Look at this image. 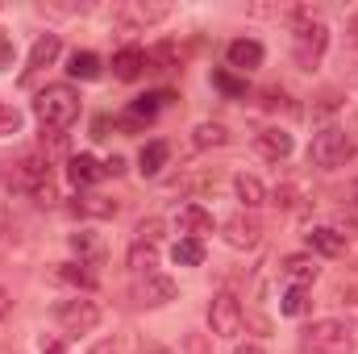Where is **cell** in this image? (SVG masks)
Returning a JSON list of instances; mask_svg holds the SVG:
<instances>
[{
	"label": "cell",
	"mask_w": 358,
	"mask_h": 354,
	"mask_svg": "<svg viewBox=\"0 0 358 354\" xmlns=\"http://www.w3.org/2000/svg\"><path fill=\"white\" fill-rule=\"evenodd\" d=\"M325 50H329L325 17L317 8H296V25H292V59H296V67H304V71L321 67Z\"/></svg>",
	"instance_id": "6da1fadb"
},
{
	"label": "cell",
	"mask_w": 358,
	"mask_h": 354,
	"mask_svg": "<svg viewBox=\"0 0 358 354\" xmlns=\"http://www.w3.org/2000/svg\"><path fill=\"white\" fill-rule=\"evenodd\" d=\"M34 113L42 121V129L50 134H63L80 121V92L71 84H46V88L34 96Z\"/></svg>",
	"instance_id": "7a4b0ae2"
},
{
	"label": "cell",
	"mask_w": 358,
	"mask_h": 354,
	"mask_svg": "<svg viewBox=\"0 0 358 354\" xmlns=\"http://www.w3.org/2000/svg\"><path fill=\"white\" fill-rule=\"evenodd\" d=\"M358 338L355 330L338 317H321L300 334V354H355Z\"/></svg>",
	"instance_id": "3957f363"
},
{
	"label": "cell",
	"mask_w": 358,
	"mask_h": 354,
	"mask_svg": "<svg viewBox=\"0 0 358 354\" xmlns=\"http://www.w3.org/2000/svg\"><path fill=\"white\" fill-rule=\"evenodd\" d=\"M355 138L342 129V125H325V129H317L313 134V142H308V163L313 167H321V171H338V167H346L350 159H355Z\"/></svg>",
	"instance_id": "277c9868"
},
{
	"label": "cell",
	"mask_w": 358,
	"mask_h": 354,
	"mask_svg": "<svg viewBox=\"0 0 358 354\" xmlns=\"http://www.w3.org/2000/svg\"><path fill=\"white\" fill-rule=\"evenodd\" d=\"M100 304L88 296H71V300H59L55 304V321L63 325V334H92L100 325Z\"/></svg>",
	"instance_id": "5b68a950"
},
{
	"label": "cell",
	"mask_w": 358,
	"mask_h": 354,
	"mask_svg": "<svg viewBox=\"0 0 358 354\" xmlns=\"http://www.w3.org/2000/svg\"><path fill=\"white\" fill-rule=\"evenodd\" d=\"M242 325H246L242 300H238L234 292H217V296L208 300V330H213L217 338H238Z\"/></svg>",
	"instance_id": "8992f818"
},
{
	"label": "cell",
	"mask_w": 358,
	"mask_h": 354,
	"mask_svg": "<svg viewBox=\"0 0 358 354\" xmlns=\"http://www.w3.org/2000/svg\"><path fill=\"white\" fill-rule=\"evenodd\" d=\"M167 17H171V4H146V0H125V4L113 8V21L121 29H150Z\"/></svg>",
	"instance_id": "52a82bcc"
},
{
	"label": "cell",
	"mask_w": 358,
	"mask_h": 354,
	"mask_svg": "<svg viewBox=\"0 0 358 354\" xmlns=\"http://www.w3.org/2000/svg\"><path fill=\"white\" fill-rule=\"evenodd\" d=\"M134 300H138L142 309H163V304H171V300H176V279H171V275H163V271L138 275V283H134Z\"/></svg>",
	"instance_id": "ba28073f"
},
{
	"label": "cell",
	"mask_w": 358,
	"mask_h": 354,
	"mask_svg": "<svg viewBox=\"0 0 358 354\" xmlns=\"http://www.w3.org/2000/svg\"><path fill=\"white\" fill-rule=\"evenodd\" d=\"M59 55H63V38H59V34H42V38L34 42V50H29V63H25V71H21V84L29 88L46 67H55Z\"/></svg>",
	"instance_id": "9c48e42d"
},
{
	"label": "cell",
	"mask_w": 358,
	"mask_h": 354,
	"mask_svg": "<svg viewBox=\"0 0 358 354\" xmlns=\"http://www.w3.org/2000/svg\"><path fill=\"white\" fill-rule=\"evenodd\" d=\"M221 234H225V242H229L234 250H255V246L263 242V225H259L255 213H234V217L221 225Z\"/></svg>",
	"instance_id": "30bf717a"
},
{
	"label": "cell",
	"mask_w": 358,
	"mask_h": 354,
	"mask_svg": "<svg viewBox=\"0 0 358 354\" xmlns=\"http://www.w3.org/2000/svg\"><path fill=\"white\" fill-rule=\"evenodd\" d=\"M263 59H267V50H263V42H255V38H234V42L225 46V63H229V71H238V76L259 71Z\"/></svg>",
	"instance_id": "8fae6325"
},
{
	"label": "cell",
	"mask_w": 358,
	"mask_h": 354,
	"mask_svg": "<svg viewBox=\"0 0 358 354\" xmlns=\"http://www.w3.org/2000/svg\"><path fill=\"white\" fill-rule=\"evenodd\" d=\"M176 96L171 92H146V96H138V100H129V108H125V117L117 121V125H125V129H134V125H142V121H155L167 104H171Z\"/></svg>",
	"instance_id": "7c38bea8"
},
{
	"label": "cell",
	"mask_w": 358,
	"mask_h": 354,
	"mask_svg": "<svg viewBox=\"0 0 358 354\" xmlns=\"http://www.w3.org/2000/svg\"><path fill=\"white\" fill-rule=\"evenodd\" d=\"M304 242H308V255H321V259H342L346 255V234L334 229V225H313L304 234Z\"/></svg>",
	"instance_id": "4fadbf2b"
},
{
	"label": "cell",
	"mask_w": 358,
	"mask_h": 354,
	"mask_svg": "<svg viewBox=\"0 0 358 354\" xmlns=\"http://www.w3.org/2000/svg\"><path fill=\"white\" fill-rule=\"evenodd\" d=\"M255 146H259V155L271 159V163H283V159H292V150H296L292 134H287V129H279V125L259 129V134H255Z\"/></svg>",
	"instance_id": "5bb4252c"
},
{
	"label": "cell",
	"mask_w": 358,
	"mask_h": 354,
	"mask_svg": "<svg viewBox=\"0 0 358 354\" xmlns=\"http://www.w3.org/2000/svg\"><path fill=\"white\" fill-rule=\"evenodd\" d=\"M176 229L179 238H200L204 242V234H213V213L200 208V204H183L176 213Z\"/></svg>",
	"instance_id": "9a60e30c"
},
{
	"label": "cell",
	"mask_w": 358,
	"mask_h": 354,
	"mask_svg": "<svg viewBox=\"0 0 358 354\" xmlns=\"http://www.w3.org/2000/svg\"><path fill=\"white\" fill-rule=\"evenodd\" d=\"M279 271H283L287 288H313V283H317V275H321V267H317L313 255H287Z\"/></svg>",
	"instance_id": "2e32d148"
},
{
	"label": "cell",
	"mask_w": 358,
	"mask_h": 354,
	"mask_svg": "<svg viewBox=\"0 0 358 354\" xmlns=\"http://www.w3.org/2000/svg\"><path fill=\"white\" fill-rule=\"evenodd\" d=\"M146 67H150V59H146V50H142V46H121V50L113 55V76H117V80H125V84H129V80H138Z\"/></svg>",
	"instance_id": "e0dca14e"
},
{
	"label": "cell",
	"mask_w": 358,
	"mask_h": 354,
	"mask_svg": "<svg viewBox=\"0 0 358 354\" xmlns=\"http://www.w3.org/2000/svg\"><path fill=\"white\" fill-rule=\"evenodd\" d=\"M67 179H71L76 187H92L96 179H104V163H100L96 155H71V159H67Z\"/></svg>",
	"instance_id": "ac0fdd59"
},
{
	"label": "cell",
	"mask_w": 358,
	"mask_h": 354,
	"mask_svg": "<svg viewBox=\"0 0 358 354\" xmlns=\"http://www.w3.org/2000/svg\"><path fill=\"white\" fill-rule=\"evenodd\" d=\"M100 71H104V63H100V55L96 50H71L67 55V76L71 80H100Z\"/></svg>",
	"instance_id": "d6986e66"
},
{
	"label": "cell",
	"mask_w": 358,
	"mask_h": 354,
	"mask_svg": "<svg viewBox=\"0 0 358 354\" xmlns=\"http://www.w3.org/2000/svg\"><path fill=\"white\" fill-rule=\"evenodd\" d=\"M234 192H238L242 208H250V213L267 204V187H263V179H259V176H246V171H242V176H234Z\"/></svg>",
	"instance_id": "ffe728a7"
},
{
	"label": "cell",
	"mask_w": 358,
	"mask_h": 354,
	"mask_svg": "<svg viewBox=\"0 0 358 354\" xmlns=\"http://www.w3.org/2000/svg\"><path fill=\"white\" fill-rule=\"evenodd\" d=\"M167 159H171V146L163 142V138H155V142H146L142 146V155H138V171L150 179V176H159L163 167H167Z\"/></svg>",
	"instance_id": "44dd1931"
},
{
	"label": "cell",
	"mask_w": 358,
	"mask_h": 354,
	"mask_svg": "<svg viewBox=\"0 0 358 354\" xmlns=\"http://www.w3.org/2000/svg\"><path fill=\"white\" fill-rule=\"evenodd\" d=\"M125 267L134 271V275H150L155 267H159V246L155 242H129V255H125Z\"/></svg>",
	"instance_id": "7402d4cb"
},
{
	"label": "cell",
	"mask_w": 358,
	"mask_h": 354,
	"mask_svg": "<svg viewBox=\"0 0 358 354\" xmlns=\"http://www.w3.org/2000/svg\"><path fill=\"white\" fill-rule=\"evenodd\" d=\"M71 213L76 217H96V221H104V217H117V200H108V196H76L71 200Z\"/></svg>",
	"instance_id": "603a6c76"
},
{
	"label": "cell",
	"mask_w": 358,
	"mask_h": 354,
	"mask_svg": "<svg viewBox=\"0 0 358 354\" xmlns=\"http://www.w3.org/2000/svg\"><path fill=\"white\" fill-rule=\"evenodd\" d=\"M192 146L196 150H217V146H229V129L221 121H200L192 129Z\"/></svg>",
	"instance_id": "cb8c5ba5"
},
{
	"label": "cell",
	"mask_w": 358,
	"mask_h": 354,
	"mask_svg": "<svg viewBox=\"0 0 358 354\" xmlns=\"http://www.w3.org/2000/svg\"><path fill=\"white\" fill-rule=\"evenodd\" d=\"M171 259L179 267H200L204 263V242L200 238H179L176 246H171Z\"/></svg>",
	"instance_id": "d4e9b609"
},
{
	"label": "cell",
	"mask_w": 358,
	"mask_h": 354,
	"mask_svg": "<svg viewBox=\"0 0 358 354\" xmlns=\"http://www.w3.org/2000/svg\"><path fill=\"white\" fill-rule=\"evenodd\" d=\"M59 279H63V283H71V288L96 292V275L88 271V263H59Z\"/></svg>",
	"instance_id": "484cf974"
},
{
	"label": "cell",
	"mask_w": 358,
	"mask_h": 354,
	"mask_svg": "<svg viewBox=\"0 0 358 354\" xmlns=\"http://www.w3.org/2000/svg\"><path fill=\"white\" fill-rule=\"evenodd\" d=\"M67 242H71V250L80 255V263H96V259L104 255V250H100V238H96V234H88V229H80V234H71Z\"/></svg>",
	"instance_id": "4316f807"
},
{
	"label": "cell",
	"mask_w": 358,
	"mask_h": 354,
	"mask_svg": "<svg viewBox=\"0 0 358 354\" xmlns=\"http://www.w3.org/2000/svg\"><path fill=\"white\" fill-rule=\"evenodd\" d=\"M308 309V288H287L283 296H279V313L283 317H300Z\"/></svg>",
	"instance_id": "83f0119b"
},
{
	"label": "cell",
	"mask_w": 358,
	"mask_h": 354,
	"mask_svg": "<svg viewBox=\"0 0 358 354\" xmlns=\"http://www.w3.org/2000/svg\"><path fill=\"white\" fill-rule=\"evenodd\" d=\"M134 238L138 242H163V217H146V221H138V229H134Z\"/></svg>",
	"instance_id": "f1b7e54d"
},
{
	"label": "cell",
	"mask_w": 358,
	"mask_h": 354,
	"mask_svg": "<svg viewBox=\"0 0 358 354\" xmlns=\"http://www.w3.org/2000/svg\"><path fill=\"white\" fill-rule=\"evenodd\" d=\"M13 134H21V113L0 100V138H13Z\"/></svg>",
	"instance_id": "f546056e"
},
{
	"label": "cell",
	"mask_w": 358,
	"mask_h": 354,
	"mask_svg": "<svg viewBox=\"0 0 358 354\" xmlns=\"http://www.w3.org/2000/svg\"><path fill=\"white\" fill-rule=\"evenodd\" d=\"M213 88H221L225 96H246V84L229 71H213Z\"/></svg>",
	"instance_id": "4dcf8cb0"
},
{
	"label": "cell",
	"mask_w": 358,
	"mask_h": 354,
	"mask_svg": "<svg viewBox=\"0 0 358 354\" xmlns=\"http://www.w3.org/2000/svg\"><path fill=\"white\" fill-rule=\"evenodd\" d=\"M13 59H17V46H13V38L0 29V71H8V67H13Z\"/></svg>",
	"instance_id": "1f68e13d"
},
{
	"label": "cell",
	"mask_w": 358,
	"mask_h": 354,
	"mask_svg": "<svg viewBox=\"0 0 358 354\" xmlns=\"http://www.w3.org/2000/svg\"><path fill=\"white\" fill-rule=\"evenodd\" d=\"M346 217H350V225L358 229V179L350 183V200H346Z\"/></svg>",
	"instance_id": "d6a6232c"
},
{
	"label": "cell",
	"mask_w": 358,
	"mask_h": 354,
	"mask_svg": "<svg viewBox=\"0 0 358 354\" xmlns=\"http://www.w3.org/2000/svg\"><path fill=\"white\" fill-rule=\"evenodd\" d=\"M121 171H125V159H121V155L104 159V176H121Z\"/></svg>",
	"instance_id": "836d02e7"
},
{
	"label": "cell",
	"mask_w": 358,
	"mask_h": 354,
	"mask_svg": "<svg viewBox=\"0 0 358 354\" xmlns=\"http://www.w3.org/2000/svg\"><path fill=\"white\" fill-rule=\"evenodd\" d=\"M42 354H67L63 338H42Z\"/></svg>",
	"instance_id": "e575fe53"
},
{
	"label": "cell",
	"mask_w": 358,
	"mask_h": 354,
	"mask_svg": "<svg viewBox=\"0 0 358 354\" xmlns=\"http://www.w3.org/2000/svg\"><path fill=\"white\" fill-rule=\"evenodd\" d=\"M8 313H13V296H8V288L0 283V321H4Z\"/></svg>",
	"instance_id": "d590c367"
},
{
	"label": "cell",
	"mask_w": 358,
	"mask_h": 354,
	"mask_svg": "<svg viewBox=\"0 0 358 354\" xmlns=\"http://www.w3.org/2000/svg\"><path fill=\"white\" fill-rule=\"evenodd\" d=\"M88 354H121V351H117V342H96Z\"/></svg>",
	"instance_id": "8d00e7d4"
},
{
	"label": "cell",
	"mask_w": 358,
	"mask_h": 354,
	"mask_svg": "<svg viewBox=\"0 0 358 354\" xmlns=\"http://www.w3.org/2000/svg\"><path fill=\"white\" fill-rule=\"evenodd\" d=\"M234 354H267V351H263L259 342H246V346H238V351H234Z\"/></svg>",
	"instance_id": "74e56055"
},
{
	"label": "cell",
	"mask_w": 358,
	"mask_h": 354,
	"mask_svg": "<svg viewBox=\"0 0 358 354\" xmlns=\"http://www.w3.org/2000/svg\"><path fill=\"white\" fill-rule=\"evenodd\" d=\"M350 38H355V42H358V13H355V17H350Z\"/></svg>",
	"instance_id": "f35d334b"
},
{
	"label": "cell",
	"mask_w": 358,
	"mask_h": 354,
	"mask_svg": "<svg viewBox=\"0 0 358 354\" xmlns=\"http://www.w3.org/2000/svg\"><path fill=\"white\" fill-rule=\"evenodd\" d=\"M142 354H176V351H167V346H150V351H142Z\"/></svg>",
	"instance_id": "ab89813d"
},
{
	"label": "cell",
	"mask_w": 358,
	"mask_h": 354,
	"mask_svg": "<svg viewBox=\"0 0 358 354\" xmlns=\"http://www.w3.org/2000/svg\"><path fill=\"white\" fill-rule=\"evenodd\" d=\"M0 234H4V225H0Z\"/></svg>",
	"instance_id": "60d3db41"
}]
</instances>
